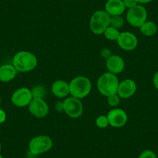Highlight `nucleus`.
<instances>
[{"label": "nucleus", "mask_w": 158, "mask_h": 158, "mask_svg": "<svg viewBox=\"0 0 158 158\" xmlns=\"http://www.w3.org/2000/svg\"><path fill=\"white\" fill-rule=\"evenodd\" d=\"M12 64L18 72H29L37 67L38 59L33 53L27 51H20L14 54Z\"/></svg>", "instance_id": "f257e3e1"}, {"label": "nucleus", "mask_w": 158, "mask_h": 158, "mask_svg": "<svg viewBox=\"0 0 158 158\" xmlns=\"http://www.w3.org/2000/svg\"><path fill=\"white\" fill-rule=\"evenodd\" d=\"M119 81L116 74L105 72L99 76L97 81V89L98 92L105 97L117 94Z\"/></svg>", "instance_id": "f03ea898"}, {"label": "nucleus", "mask_w": 158, "mask_h": 158, "mask_svg": "<svg viewBox=\"0 0 158 158\" xmlns=\"http://www.w3.org/2000/svg\"><path fill=\"white\" fill-rule=\"evenodd\" d=\"M69 88L71 96L81 100L86 98L92 92V81L85 76H77L69 82Z\"/></svg>", "instance_id": "7ed1b4c3"}, {"label": "nucleus", "mask_w": 158, "mask_h": 158, "mask_svg": "<svg viewBox=\"0 0 158 158\" xmlns=\"http://www.w3.org/2000/svg\"><path fill=\"white\" fill-rule=\"evenodd\" d=\"M111 16L105 10H97L92 15L89 21L90 30L95 35L103 34L109 27Z\"/></svg>", "instance_id": "20e7f679"}, {"label": "nucleus", "mask_w": 158, "mask_h": 158, "mask_svg": "<svg viewBox=\"0 0 158 158\" xmlns=\"http://www.w3.org/2000/svg\"><path fill=\"white\" fill-rule=\"evenodd\" d=\"M54 143L48 135H38L30 139L29 143V151L31 154L37 156L51 150Z\"/></svg>", "instance_id": "39448f33"}, {"label": "nucleus", "mask_w": 158, "mask_h": 158, "mask_svg": "<svg viewBox=\"0 0 158 158\" xmlns=\"http://www.w3.org/2000/svg\"><path fill=\"white\" fill-rule=\"evenodd\" d=\"M126 18L130 26L139 28L147 20V9L143 5L138 4L136 6L128 10Z\"/></svg>", "instance_id": "423d86ee"}, {"label": "nucleus", "mask_w": 158, "mask_h": 158, "mask_svg": "<svg viewBox=\"0 0 158 158\" xmlns=\"http://www.w3.org/2000/svg\"><path fill=\"white\" fill-rule=\"evenodd\" d=\"M63 102L64 106V113L68 117L75 119L80 118L82 115L84 106L81 99L70 96L65 98Z\"/></svg>", "instance_id": "0eeeda50"}, {"label": "nucleus", "mask_w": 158, "mask_h": 158, "mask_svg": "<svg viewBox=\"0 0 158 158\" xmlns=\"http://www.w3.org/2000/svg\"><path fill=\"white\" fill-rule=\"evenodd\" d=\"M33 100L31 90L28 88L22 87L16 89L11 96V102L13 106L19 108L28 106Z\"/></svg>", "instance_id": "6e6552de"}, {"label": "nucleus", "mask_w": 158, "mask_h": 158, "mask_svg": "<svg viewBox=\"0 0 158 158\" xmlns=\"http://www.w3.org/2000/svg\"><path fill=\"white\" fill-rule=\"evenodd\" d=\"M106 115L109 119V126L114 128H121L128 121V115L125 110L120 108H113Z\"/></svg>", "instance_id": "1a4fd4ad"}, {"label": "nucleus", "mask_w": 158, "mask_h": 158, "mask_svg": "<svg viewBox=\"0 0 158 158\" xmlns=\"http://www.w3.org/2000/svg\"><path fill=\"white\" fill-rule=\"evenodd\" d=\"M30 113L36 118H44L50 112L49 106L44 98H33L28 106Z\"/></svg>", "instance_id": "9d476101"}, {"label": "nucleus", "mask_w": 158, "mask_h": 158, "mask_svg": "<svg viewBox=\"0 0 158 158\" xmlns=\"http://www.w3.org/2000/svg\"><path fill=\"white\" fill-rule=\"evenodd\" d=\"M118 47L125 51H133L138 46V38L134 33L125 31L120 33L117 40Z\"/></svg>", "instance_id": "9b49d317"}, {"label": "nucleus", "mask_w": 158, "mask_h": 158, "mask_svg": "<svg viewBox=\"0 0 158 158\" xmlns=\"http://www.w3.org/2000/svg\"><path fill=\"white\" fill-rule=\"evenodd\" d=\"M137 89V85L134 80L131 78L124 79L119 81L117 91V95L123 99H127L135 95Z\"/></svg>", "instance_id": "f8f14e48"}, {"label": "nucleus", "mask_w": 158, "mask_h": 158, "mask_svg": "<svg viewBox=\"0 0 158 158\" xmlns=\"http://www.w3.org/2000/svg\"><path fill=\"white\" fill-rule=\"evenodd\" d=\"M106 66L109 72L117 75L124 71L126 64L122 57L116 54H112L106 60Z\"/></svg>", "instance_id": "ddd939ff"}, {"label": "nucleus", "mask_w": 158, "mask_h": 158, "mask_svg": "<svg viewBox=\"0 0 158 158\" xmlns=\"http://www.w3.org/2000/svg\"><path fill=\"white\" fill-rule=\"evenodd\" d=\"M51 93L58 98H64L70 95L69 83L64 80H57L51 85Z\"/></svg>", "instance_id": "4468645a"}, {"label": "nucleus", "mask_w": 158, "mask_h": 158, "mask_svg": "<svg viewBox=\"0 0 158 158\" xmlns=\"http://www.w3.org/2000/svg\"><path fill=\"white\" fill-rule=\"evenodd\" d=\"M126 10L123 0H107L105 5V11L110 16H122Z\"/></svg>", "instance_id": "2eb2a0df"}, {"label": "nucleus", "mask_w": 158, "mask_h": 158, "mask_svg": "<svg viewBox=\"0 0 158 158\" xmlns=\"http://www.w3.org/2000/svg\"><path fill=\"white\" fill-rule=\"evenodd\" d=\"M18 71L12 64H5L0 66V81L7 83L15 79Z\"/></svg>", "instance_id": "dca6fc26"}, {"label": "nucleus", "mask_w": 158, "mask_h": 158, "mask_svg": "<svg viewBox=\"0 0 158 158\" xmlns=\"http://www.w3.org/2000/svg\"><path fill=\"white\" fill-rule=\"evenodd\" d=\"M139 31L143 36L147 37L153 36L157 32V26L153 21L147 20L139 27Z\"/></svg>", "instance_id": "f3484780"}, {"label": "nucleus", "mask_w": 158, "mask_h": 158, "mask_svg": "<svg viewBox=\"0 0 158 158\" xmlns=\"http://www.w3.org/2000/svg\"><path fill=\"white\" fill-rule=\"evenodd\" d=\"M120 33L121 32H119L118 30L109 26V27L105 30L103 34H104L105 37L107 40H111V41H117L118 36L120 35Z\"/></svg>", "instance_id": "a211bd4d"}, {"label": "nucleus", "mask_w": 158, "mask_h": 158, "mask_svg": "<svg viewBox=\"0 0 158 158\" xmlns=\"http://www.w3.org/2000/svg\"><path fill=\"white\" fill-rule=\"evenodd\" d=\"M31 90L33 98H44L47 94V89L42 85H37L33 87Z\"/></svg>", "instance_id": "6ab92c4d"}, {"label": "nucleus", "mask_w": 158, "mask_h": 158, "mask_svg": "<svg viewBox=\"0 0 158 158\" xmlns=\"http://www.w3.org/2000/svg\"><path fill=\"white\" fill-rule=\"evenodd\" d=\"M125 24V20L122 16H113L110 18V24L109 26L119 30Z\"/></svg>", "instance_id": "aec40b11"}, {"label": "nucleus", "mask_w": 158, "mask_h": 158, "mask_svg": "<svg viewBox=\"0 0 158 158\" xmlns=\"http://www.w3.org/2000/svg\"><path fill=\"white\" fill-rule=\"evenodd\" d=\"M95 125L100 129L107 128L109 126L107 115H101L95 119Z\"/></svg>", "instance_id": "412c9836"}, {"label": "nucleus", "mask_w": 158, "mask_h": 158, "mask_svg": "<svg viewBox=\"0 0 158 158\" xmlns=\"http://www.w3.org/2000/svg\"><path fill=\"white\" fill-rule=\"evenodd\" d=\"M120 97L118 96L117 94L115 95H110V96L107 97V103L110 107L113 108H117L120 103Z\"/></svg>", "instance_id": "4be33fe9"}, {"label": "nucleus", "mask_w": 158, "mask_h": 158, "mask_svg": "<svg viewBox=\"0 0 158 158\" xmlns=\"http://www.w3.org/2000/svg\"><path fill=\"white\" fill-rule=\"evenodd\" d=\"M138 158H157L155 152L151 150H145L141 152Z\"/></svg>", "instance_id": "5701e85b"}, {"label": "nucleus", "mask_w": 158, "mask_h": 158, "mask_svg": "<svg viewBox=\"0 0 158 158\" xmlns=\"http://www.w3.org/2000/svg\"><path fill=\"white\" fill-rule=\"evenodd\" d=\"M123 2L126 9H128V10L138 5V2L136 0H123Z\"/></svg>", "instance_id": "b1692460"}, {"label": "nucleus", "mask_w": 158, "mask_h": 158, "mask_svg": "<svg viewBox=\"0 0 158 158\" xmlns=\"http://www.w3.org/2000/svg\"><path fill=\"white\" fill-rule=\"evenodd\" d=\"M100 54H101V57H102V58L107 60V59L109 58L112 54V51H111L109 49H108V48H103V49L101 51Z\"/></svg>", "instance_id": "393cba45"}, {"label": "nucleus", "mask_w": 158, "mask_h": 158, "mask_svg": "<svg viewBox=\"0 0 158 158\" xmlns=\"http://www.w3.org/2000/svg\"><path fill=\"white\" fill-rule=\"evenodd\" d=\"M54 108H55V110L57 111V112H64V106L63 101L57 102Z\"/></svg>", "instance_id": "a878e982"}, {"label": "nucleus", "mask_w": 158, "mask_h": 158, "mask_svg": "<svg viewBox=\"0 0 158 158\" xmlns=\"http://www.w3.org/2000/svg\"><path fill=\"white\" fill-rule=\"evenodd\" d=\"M7 118L6 112H5L4 109L0 107V124H2L6 122Z\"/></svg>", "instance_id": "bb28decb"}, {"label": "nucleus", "mask_w": 158, "mask_h": 158, "mask_svg": "<svg viewBox=\"0 0 158 158\" xmlns=\"http://www.w3.org/2000/svg\"><path fill=\"white\" fill-rule=\"evenodd\" d=\"M153 85L155 89L158 90V71L155 73L153 77Z\"/></svg>", "instance_id": "cd10ccee"}, {"label": "nucleus", "mask_w": 158, "mask_h": 158, "mask_svg": "<svg viewBox=\"0 0 158 158\" xmlns=\"http://www.w3.org/2000/svg\"><path fill=\"white\" fill-rule=\"evenodd\" d=\"M138 2V4H140V5H145V4H148L150 2H151L153 0H136Z\"/></svg>", "instance_id": "c85d7f7f"}, {"label": "nucleus", "mask_w": 158, "mask_h": 158, "mask_svg": "<svg viewBox=\"0 0 158 158\" xmlns=\"http://www.w3.org/2000/svg\"><path fill=\"white\" fill-rule=\"evenodd\" d=\"M1 150H2V144L0 143V152H1Z\"/></svg>", "instance_id": "c756f323"}, {"label": "nucleus", "mask_w": 158, "mask_h": 158, "mask_svg": "<svg viewBox=\"0 0 158 158\" xmlns=\"http://www.w3.org/2000/svg\"><path fill=\"white\" fill-rule=\"evenodd\" d=\"M1 103H2V99H1V98H0V106H1Z\"/></svg>", "instance_id": "7c9ffc66"}, {"label": "nucleus", "mask_w": 158, "mask_h": 158, "mask_svg": "<svg viewBox=\"0 0 158 158\" xmlns=\"http://www.w3.org/2000/svg\"><path fill=\"white\" fill-rule=\"evenodd\" d=\"M0 158H4V157H3V156H2V155L0 154Z\"/></svg>", "instance_id": "2f4dec72"}]
</instances>
